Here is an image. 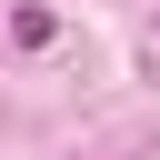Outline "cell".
Returning <instances> with one entry per match:
<instances>
[{"label": "cell", "instance_id": "obj_1", "mask_svg": "<svg viewBox=\"0 0 160 160\" xmlns=\"http://www.w3.org/2000/svg\"><path fill=\"white\" fill-rule=\"evenodd\" d=\"M10 40H20V50H50L60 20H50V10H10Z\"/></svg>", "mask_w": 160, "mask_h": 160}]
</instances>
